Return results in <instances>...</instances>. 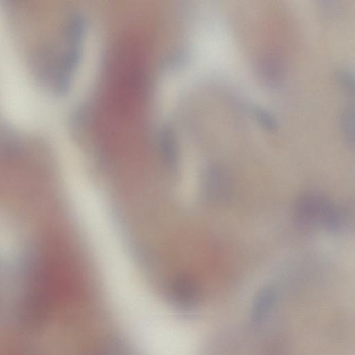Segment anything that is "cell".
Instances as JSON below:
<instances>
[{
    "instance_id": "obj_1",
    "label": "cell",
    "mask_w": 355,
    "mask_h": 355,
    "mask_svg": "<svg viewBox=\"0 0 355 355\" xmlns=\"http://www.w3.org/2000/svg\"><path fill=\"white\" fill-rule=\"evenodd\" d=\"M294 219L302 230L312 232L324 229L336 232L348 220V211L329 199L315 193L301 195L294 205Z\"/></svg>"
},
{
    "instance_id": "obj_2",
    "label": "cell",
    "mask_w": 355,
    "mask_h": 355,
    "mask_svg": "<svg viewBox=\"0 0 355 355\" xmlns=\"http://www.w3.org/2000/svg\"><path fill=\"white\" fill-rule=\"evenodd\" d=\"M203 192L211 202H223L230 197L232 182L228 172L218 166H211L206 171L203 179Z\"/></svg>"
},
{
    "instance_id": "obj_3",
    "label": "cell",
    "mask_w": 355,
    "mask_h": 355,
    "mask_svg": "<svg viewBox=\"0 0 355 355\" xmlns=\"http://www.w3.org/2000/svg\"><path fill=\"white\" fill-rule=\"evenodd\" d=\"M256 73L260 82L268 88H276L282 83L284 69L279 57L274 53H266L259 58Z\"/></svg>"
},
{
    "instance_id": "obj_4",
    "label": "cell",
    "mask_w": 355,
    "mask_h": 355,
    "mask_svg": "<svg viewBox=\"0 0 355 355\" xmlns=\"http://www.w3.org/2000/svg\"><path fill=\"white\" fill-rule=\"evenodd\" d=\"M354 108L347 107L340 117V127L343 137L349 146L354 145Z\"/></svg>"
},
{
    "instance_id": "obj_5",
    "label": "cell",
    "mask_w": 355,
    "mask_h": 355,
    "mask_svg": "<svg viewBox=\"0 0 355 355\" xmlns=\"http://www.w3.org/2000/svg\"><path fill=\"white\" fill-rule=\"evenodd\" d=\"M252 112L255 120L262 128L268 132H275L277 130V121L269 111L254 105L252 107Z\"/></svg>"
},
{
    "instance_id": "obj_6",
    "label": "cell",
    "mask_w": 355,
    "mask_h": 355,
    "mask_svg": "<svg viewBox=\"0 0 355 355\" xmlns=\"http://www.w3.org/2000/svg\"><path fill=\"white\" fill-rule=\"evenodd\" d=\"M337 78L345 92L354 100V77L348 69H342L337 73Z\"/></svg>"
}]
</instances>
